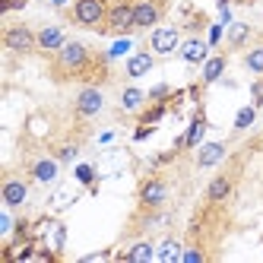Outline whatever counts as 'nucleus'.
I'll list each match as a JSON object with an SVG mask.
<instances>
[{"instance_id":"25","label":"nucleus","mask_w":263,"mask_h":263,"mask_svg":"<svg viewBox=\"0 0 263 263\" xmlns=\"http://www.w3.org/2000/svg\"><path fill=\"white\" fill-rule=\"evenodd\" d=\"M149 96V102H172V96H175V89L168 86V83H159V86H153L146 92Z\"/></svg>"},{"instance_id":"15","label":"nucleus","mask_w":263,"mask_h":263,"mask_svg":"<svg viewBox=\"0 0 263 263\" xmlns=\"http://www.w3.org/2000/svg\"><path fill=\"white\" fill-rule=\"evenodd\" d=\"M153 67H156V54H153V51H137V54H130V58H127L124 73H127L130 80H140V77H146Z\"/></svg>"},{"instance_id":"28","label":"nucleus","mask_w":263,"mask_h":263,"mask_svg":"<svg viewBox=\"0 0 263 263\" xmlns=\"http://www.w3.org/2000/svg\"><path fill=\"white\" fill-rule=\"evenodd\" d=\"M206 257H210V254H206L200 244H191V248H184V254H181L184 263H197V260H206Z\"/></svg>"},{"instance_id":"12","label":"nucleus","mask_w":263,"mask_h":263,"mask_svg":"<svg viewBox=\"0 0 263 263\" xmlns=\"http://www.w3.org/2000/svg\"><path fill=\"white\" fill-rule=\"evenodd\" d=\"M206 130H210V121H206L203 108H197L194 118H191V127H187V134H184L175 146H178V149H197V146L203 143V137H206Z\"/></svg>"},{"instance_id":"4","label":"nucleus","mask_w":263,"mask_h":263,"mask_svg":"<svg viewBox=\"0 0 263 263\" xmlns=\"http://www.w3.org/2000/svg\"><path fill=\"white\" fill-rule=\"evenodd\" d=\"M168 200V181L162 175H149L140 181V191H137V203H140V210L146 213H159L162 206Z\"/></svg>"},{"instance_id":"7","label":"nucleus","mask_w":263,"mask_h":263,"mask_svg":"<svg viewBox=\"0 0 263 263\" xmlns=\"http://www.w3.org/2000/svg\"><path fill=\"white\" fill-rule=\"evenodd\" d=\"M32 181V178H29ZM29 181L20 175H4V184H0V197H4L7 210H20L29 200Z\"/></svg>"},{"instance_id":"1","label":"nucleus","mask_w":263,"mask_h":263,"mask_svg":"<svg viewBox=\"0 0 263 263\" xmlns=\"http://www.w3.org/2000/svg\"><path fill=\"white\" fill-rule=\"evenodd\" d=\"M99 64V58L92 54V48L86 42L67 39V45L54 54V77L58 80H77V77H89L92 67Z\"/></svg>"},{"instance_id":"10","label":"nucleus","mask_w":263,"mask_h":263,"mask_svg":"<svg viewBox=\"0 0 263 263\" xmlns=\"http://www.w3.org/2000/svg\"><path fill=\"white\" fill-rule=\"evenodd\" d=\"M61 175V162L58 156H39V159H32L29 162V178L35 184H54Z\"/></svg>"},{"instance_id":"14","label":"nucleus","mask_w":263,"mask_h":263,"mask_svg":"<svg viewBox=\"0 0 263 263\" xmlns=\"http://www.w3.org/2000/svg\"><path fill=\"white\" fill-rule=\"evenodd\" d=\"M67 45V35L61 26H42L39 29V51L42 54H58Z\"/></svg>"},{"instance_id":"16","label":"nucleus","mask_w":263,"mask_h":263,"mask_svg":"<svg viewBox=\"0 0 263 263\" xmlns=\"http://www.w3.org/2000/svg\"><path fill=\"white\" fill-rule=\"evenodd\" d=\"M229 146L225 143H200L197 146V168H216L219 162H225Z\"/></svg>"},{"instance_id":"9","label":"nucleus","mask_w":263,"mask_h":263,"mask_svg":"<svg viewBox=\"0 0 263 263\" xmlns=\"http://www.w3.org/2000/svg\"><path fill=\"white\" fill-rule=\"evenodd\" d=\"M165 16V4L162 0H137V10H134V26L137 32H146V29H156Z\"/></svg>"},{"instance_id":"19","label":"nucleus","mask_w":263,"mask_h":263,"mask_svg":"<svg viewBox=\"0 0 263 263\" xmlns=\"http://www.w3.org/2000/svg\"><path fill=\"white\" fill-rule=\"evenodd\" d=\"M159 251L153 248V241H137V244H130L127 251H121L118 257L121 260H134V263H146V260H153Z\"/></svg>"},{"instance_id":"23","label":"nucleus","mask_w":263,"mask_h":263,"mask_svg":"<svg viewBox=\"0 0 263 263\" xmlns=\"http://www.w3.org/2000/svg\"><path fill=\"white\" fill-rule=\"evenodd\" d=\"M181 254H184V248H181V241H178V238H165L156 257H162V260H181Z\"/></svg>"},{"instance_id":"21","label":"nucleus","mask_w":263,"mask_h":263,"mask_svg":"<svg viewBox=\"0 0 263 263\" xmlns=\"http://www.w3.org/2000/svg\"><path fill=\"white\" fill-rule=\"evenodd\" d=\"M168 111H172V105H168V102H149V108H140L137 111V121L140 124H159Z\"/></svg>"},{"instance_id":"6","label":"nucleus","mask_w":263,"mask_h":263,"mask_svg":"<svg viewBox=\"0 0 263 263\" xmlns=\"http://www.w3.org/2000/svg\"><path fill=\"white\" fill-rule=\"evenodd\" d=\"M105 111V92L96 86V83H89L77 92V99H73V115H77V121H92V118H99Z\"/></svg>"},{"instance_id":"3","label":"nucleus","mask_w":263,"mask_h":263,"mask_svg":"<svg viewBox=\"0 0 263 263\" xmlns=\"http://www.w3.org/2000/svg\"><path fill=\"white\" fill-rule=\"evenodd\" d=\"M134 10H137V0H111L102 32L105 35H130V32H137V26H134Z\"/></svg>"},{"instance_id":"8","label":"nucleus","mask_w":263,"mask_h":263,"mask_svg":"<svg viewBox=\"0 0 263 263\" xmlns=\"http://www.w3.org/2000/svg\"><path fill=\"white\" fill-rule=\"evenodd\" d=\"M178 48H181L178 26H159V29H153V35H149V51H153V54L165 58V54H175Z\"/></svg>"},{"instance_id":"11","label":"nucleus","mask_w":263,"mask_h":263,"mask_svg":"<svg viewBox=\"0 0 263 263\" xmlns=\"http://www.w3.org/2000/svg\"><path fill=\"white\" fill-rule=\"evenodd\" d=\"M235 194V175H216L210 184H206V203L210 206H222L229 203V197Z\"/></svg>"},{"instance_id":"20","label":"nucleus","mask_w":263,"mask_h":263,"mask_svg":"<svg viewBox=\"0 0 263 263\" xmlns=\"http://www.w3.org/2000/svg\"><path fill=\"white\" fill-rule=\"evenodd\" d=\"M143 102H149V96H146L143 89H137V86H127V89L121 92V108L130 111V115H137V111L143 108Z\"/></svg>"},{"instance_id":"13","label":"nucleus","mask_w":263,"mask_h":263,"mask_svg":"<svg viewBox=\"0 0 263 263\" xmlns=\"http://www.w3.org/2000/svg\"><path fill=\"white\" fill-rule=\"evenodd\" d=\"M178 54H181V61H184V64H200V67H203V61L210 58V42H203L200 35H191V39H184V42H181Z\"/></svg>"},{"instance_id":"33","label":"nucleus","mask_w":263,"mask_h":263,"mask_svg":"<svg viewBox=\"0 0 263 263\" xmlns=\"http://www.w3.org/2000/svg\"><path fill=\"white\" fill-rule=\"evenodd\" d=\"M51 4H54V7H67V4H70V0H51Z\"/></svg>"},{"instance_id":"22","label":"nucleus","mask_w":263,"mask_h":263,"mask_svg":"<svg viewBox=\"0 0 263 263\" xmlns=\"http://www.w3.org/2000/svg\"><path fill=\"white\" fill-rule=\"evenodd\" d=\"M244 67H248L251 73H260L263 77V45L248 48V54H244Z\"/></svg>"},{"instance_id":"29","label":"nucleus","mask_w":263,"mask_h":263,"mask_svg":"<svg viewBox=\"0 0 263 263\" xmlns=\"http://www.w3.org/2000/svg\"><path fill=\"white\" fill-rule=\"evenodd\" d=\"M153 130H156V124H137L134 140H149V137H153Z\"/></svg>"},{"instance_id":"24","label":"nucleus","mask_w":263,"mask_h":263,"mask_svg":"<svg viewBox=\"0 0 263 263\" xmlns=\"http://www.w3.org/2000/svg\"><path fill=\"white\" fill-rule=\"evenodd\" d=\"M254 118H257V105H244L238 111V118H235V130H238V134H241V130H248L254 124Z\"/></svg>"},{"instance_id":"2","label":"nucleus","mask_w":263,"mask_h":263,"mask_svg":"<svg viewBox=\"0 0 263 263\" xmlns=\"http://www.w3.org/2000/svg\"><path fill=\"white\" fill-rule=\"evenodd\" d=\"M108 4L111 0H70L67 20L80 29H105V16H108Z\"/></svg>"},{"instance_id":"17","label":"nucleus","mask_w":263,"mask_h":263,"mask_svg":"<svg viewBox=\"0 0 263 263\" xmlns=\"http://www.w3.org/2000/svg\"><path fill=\"white\" fill-rule=\"evenodd\" d=\"M225 67H229V58H225V54H210V58L203 61V77H200V83L203 86L219 83L225 77Z\"/></svg>"},{"instance_id":"18","label":"nucleus","mask_w":263,"mask_h":263,"mask_svg":"<svg viewBox=\"0 0 263 263\" xmlns=\"http://www.w3.org/2000/svg\"><path fill=\"white\" fill-rule=\"evenodd\" d=\"M251 39H254V26H248V23H232L229 35H225V42H229L232 51H244L251 45Z\"/></svg>"},{"instance_id":"27","label":"nucleus","mask_w":263,"mask_h":263,"mask_svg":"<svg viewBox=\"0 0 263 263\" xmlns=\"http://www.w3.org/2000/svg\"><path fill=\"white\" fill-rule=\"evenodd\" d=\"M77 181L86 187H96V168L92 165H77Z\"/></svg>"},{"instance_id":"30","label":"nucleus","mask_w":263,"mask_h":263,"mask_svg":"<svg viewBox=\"0 0 263 263\" xmlns=\"http://www.w3.org/2000/svg\"><path fill=\"white\" fill-rule=\"evenodd\" d=\"M175 153H178V146L172 149V153H159V156H153V168H162V165H168L175 159Z\"/></svg>"},{"instance_id":"5","label":"nucleus","mask_w":263,"mask_h":263,"mask_svg":"<svg viewBox=\"0 0 263 263\" xmlns=\"http://www.w3.org/2000/svg\"><path fill=\"white\" fill-rule=\"evenodd\" d=\"M4 48L10 54H32L39 51V32L26 23H10L4 29Z\"/></svg>"},{"instance_id":"31","label":"nucleus","mask_w":263,"mask_h":263,"mask_svg":"<svg viewBox=\"0 0 263 263\" xmlns=\"http://www.w3.org/2000/svg\"><path fill=\"white\" fill-rule=\"evenodd\" d=\"M20 7H26V0H4V13L7 10H20Z\"/></svg>"},{"instance_id":"26","label":"nucleus","mask_w":263,"mask_h":263,"mask_svg":"<svg viewBox=\"0 0 263 263\" xmlns=\"http://www.w3.org/2000/svg\"><path fill=\"white\" fill-rule=\"evenodd\" d=\"M54 156H58V162L64 165V162H73L80 156V143H64V146H58L54 149Z\"/></svg>"},{"instance_id":"32","label":"nucleus","mask_w":263,"mask_h":263,"mask_svg":"<svg viewBox=\"0 0 263 263\" xmlns=\"http://www.w3.org/2000/svg\"><path fill=\"white\" fill-rule=\"evenodd\" d=\"M222 39V26H213V32H210V45H216Z\"/></svg>"},{"instance_id":"35","label":"nucleus","mask_w":263,"mask_h":263,"mask_svg":"<svg viewBox=\"0 0 263 263\" xmlns=\"http://www.w3.org/2000/svg\"><path fill=\"white\" fill-rule=\"evenodd\" d=\"M260 86H263V80H260Z\"/></svg>"},{"instance_id":"34","label":"nucleus","mask_w":263,"mask_h":263,"mask_svg":"<svg viewBox=\"0 0 263 263\" xmlns=\"http://www.w3.org/2000/svg\"><path fill=\"white\" fill-rule=\"evenodd\" d=\"M260 153H263V140H260Z\"/></svg>"}]
</instances>
